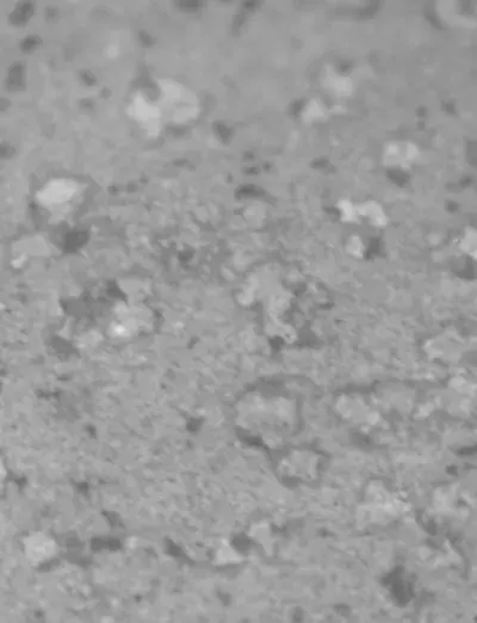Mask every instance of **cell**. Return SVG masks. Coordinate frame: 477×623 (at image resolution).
Returning a JSON list of instances; mask_svg holds the SVG:
<instances>
[{
  "label": "cell",
  "mask_w": 477,
  "mask_h": 623,
  "mask_svg": "<svg viewBox=\"0 0 477 623\" xmlns=\"http://www.w3.org/2000/svg\"><path fill=\"white\" fill-rule=\"evenodd\" d=\"M130 115L151 134L160 132L163 112L157 104L152 103L146 97L139 95L134 98L130 104Z\"/></svg>",
  "instance_id": "cell-1"
},
{
  "label": "cell",
  "mask_w": 477,
  "mask_h": 623,
  "mask_svg": "<svg viewBox=\"0 0 477 623\" xmlns=\"http://www.w3.org/2000/svg\"><path fill=\"white\" fill-rule=\"evenodd\" d=\"M76 187L74 182L66 180H55L48 184L41 192V201L43 204H59L71 199L76 194Z\"/></svg>",
  "instance_id": "cell-2"
},
{
  "label": "cell",
  "mask_w": 477,
  "mask_h": 623,
  "mask_svg": "<svg viewBox=\"0 0 477 623\" xmlns=\"http://www.w3.org/2000/svg\"><path fill=\"white\" fill-rule=\"evenodd\" d=\"M418 154H419V151L413 144L393 142L387 147L384 157L391 164H404L406 161L412 163L418 157Z\"/></svg>",
  "instance_id": "cell-3"
},
{
  "label": "cell",
  "mask_w": 477,
  "mask_h": 623,
  "mask_svg": "<svg viewBox=\"0 0 477 623\" xmlns=\"http://www.w3.org/2000/svg\"><path fill=\"white\" fill-rule=\"evenodd\" d=\"M363 214L365 215L371 223L383 227L387 223V216L384 211L382 209V206H378L376 203H367L363 206Z\"/></svg>",
  "instance_id": "cell-4"
},
{
  "label": "cell",
  "mask_w": 477,
  "mask_h": 623,
  "mask_svg": "<svg viewBox=\"0 0 477 623\" xmlns=\"http://www.w3.org/2000/svg\"><path fill=\"white\" fill-rule=\"evenodd\" d=\"M327 84L333 91H336V93H340V95L350 93V90H351V81H348V78L333 77L332 76L329 78Z\"/></svg>",
  "instance_id": "cell-5"
},
{
  "label": "cell",
  "mask_w": 477,
  "mask_h": 623,
  "mask_svg": "<svg viewBox=\"0 0 477 623\" xmlns=\"http://www.w3.org/2000/svg\"><path fill=\"white\" fill-rule=\"evenodd\" d=\"M339 209L341 211L343 221H355L357 216H355V209L351 203L348 202V201H341V203L339 204Z\"/></svg>",
  "instance_id": "cell-6"
},
{
  "label": "cell",
  "mask_w": 477,
  "mask_h": 623,
  "mask_svg": "<svg viewBox=\"0 0 477 623\" xmlns=\"http://www.w3.org/2000/svg\"><path fill=\"white\" fill-rule=\"evenodd\" d=\"M324 115V111L321 109L320 104L315 103V102L310 103L305 110V119L310 120V121H317Z\"/></svg>",
  "instance_id": "cell-7"
}]
</instances>
